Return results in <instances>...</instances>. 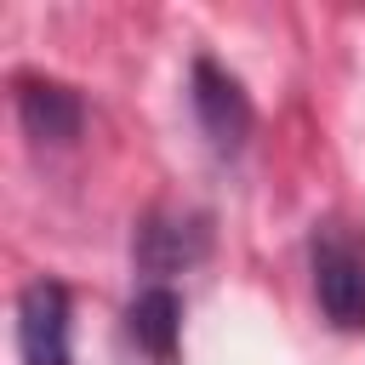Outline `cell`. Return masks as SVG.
<instances>
[{
  "mask_svg": "<svg viewBox=\"0 0 365 365\" xmlns=\"http://www.w3.org/2000/svg\"><path fill=\"white\" fill-rule=\"evenodd\" d=\"M314 297L336 331H365V240L348 222L314 234Z\"/></svg>",
  "mask_w": 365,
  "mask_h": 365,
  "instance_id": "obj_1",
  "label": "cell"
},
{
  "mask_svg": "<svg viewBox=\"0 0 365 365\" xmlns=\"http://www.w3.org/2000/svg\"><path fill=\"white\" fill-rule=\"evenodd\" d=\"M17 348H23V365H68V291L57 279H34L23 291Z\"/></svg>",
  "mask_w": 365,
  "mask_h": 365,
  "instance_id": "obj_2",
  "label": "cell"
},
{
  "mask_svg": "<svg viewBox=\"0 0 365 365\" xmlns=\"http://www.w3.org/2000/svg\"><path fill=\"white\" fill-rule=\"evenodd\" d=\"M194 114H200L211 148H222V154H234L245 143V131H251V103L240 91V80H228L211 57L194 63Z\"/></svg>",
  "mask_w": 365,
  "mask_h": 365,
  "instance_id": "obj_3",
  "label": "cell"
},
{
  "mask_svg": "<svg viewBox=\"0 0 365 365\" xmlns=\"http://www.w3.org/2000/svg\"><path fill=\"white\" fill-rule=\"evenodd\" d=\"M17 108L40 143H68L80 131V97L57 80H17Z\"/></svg>",
  "mask_w": 365,
  "mask_h": 365,
  "instance_id": "obj_4",
  "label": "cell"
},
{
  "mask_svg": "<svg viewBox=\"0 0 365 365\" xmlns=\"http://www.w3.org/2000/svg\"><path fill=\"white\" fill-rule=\"evenodd\" d=\"M177 331H182V302L171 285H148L137 302H131V336L148 359L171 365L177 359Z\"/></svg>",
  "mask_w": 365,
  "mask_h": 365,
  "instance_id": "obj_5",
  "label": "cell"
}]
</instances>
